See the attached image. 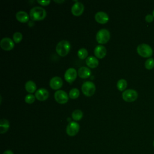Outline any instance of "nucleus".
Here are the masks:
<instances>
[{
	"mask_svg": "<svg viewBox=\"0 0 154 154\" xmlns=\"http://www.w3.org/2000/svg\"><path fill=\"white\" fill-rule=\"evenodd\" d=\"M46 11L45 8L36 6L32 8L29 11V17L32 20H42L45 18Z\"/></svg>",
	"mask_w": 154,
	"mask_h": 154,
	"instance_id": "1",
	"label": "nucleus"
},
{
	"mask_svg": "<svg viewBox=\"0 0 154 154\" xmlns=\"http://www.w3.org/2000/svg\"><path fill=\"white\" fill-rule=\"evenodd\" d=\"M71 48L70 43L67 40H61L58 43L56 46L57 53L62 57L66 56L70 51Z\"/></svg>",
	"mask_w": 154,
	"mask_h": 154,
	"instance_id": "2",
	"label": "nucleus"
},
{
	"mask_svg": "<svg viewBox=\"0 0 154 154\" xmlns=\"http://www.w3.org/2000/svg\"><path fill=\"white\" fill-rule=\"evenodd\" d=\"M138 55L144 58H150L153 54V49L150 46L146 43L140 44L137 48Z\"/></svg>",
	"mask_w": 154,
	"mask_h": 154,
	"instance_id": "3",
	"label": "nucleus"
},
{
	"mask_svg": "<svg viewBox=\"0 0 154 154\" xmlns=\"http://www.w3.org/2000/svg\"><path fill=\"white\" fill-rule=\"evenodd\" d=\"M81 90L83 94L86 96H91L96 91V87L93 82L88 81L82 84Z\"/></svg>",
	"mask_w": 154,
	"mask_h": 154,
	"instance_id": "4",
	"label": "nucleus"
},
{
	"mask_svg": "<svg viewBox=\"0 0 154 154\" xmlns=\"http://www.w3.org/2000/svg\"><path fill=\"white\" fill-rule=\"evenodd\" d=\"M96 38L100 44H105L108 42L110 38L109 31L106 29H101L96 34Z\"/></svg>",
	"mask_w": 154,
	"mask_h": 154,
	"instance_id": "5",
	"label": "nucleus"
},
{
	"mask_svg": "<svg viewBox=\"0 0 154 154\" xmlns=\"http://www.w3.org/2000/svg\"><path fill=\"white\" fill-rule=\"evenodd\" d=\"M138 97V93L137 91L134 89H128L122 93L123 99L128 102H132L135 101Z\"/></svg>",
	"mask_w": 154,
	"mask_h": 154,
	"instance_id": "6",
	"label": "nucleus"
},
{
	"mask_svg": "<svg viewBox=\"0 0 154 154\" xmlns=\"http://www.w3.org/2000/svg\"><path fill=\"white\" fill-rule=\"evenodd\" d=\"M79 130V125L76 122H70L66 127V133L69 136L76 135Z\"/></svg>",
	"mask_w": 154,
	"mask_h": 154,
	"instance_id": "7",
	"label": "nucleus"
},
{
	"mask_svg": "<svg viewBox=\"0 0 154 154\" xmlns=\"http://www.w3.org/2000/svg\"><path fill=\"white\" fill-rule=\"evenodd\" d=\"M54 97L55 100L59 103H65L69 99L67 94L64 90H57L55 91Z\"/></svg>",
	"mask_w": 154,
	"mask_h": 154,
	"instance_id": "8",
	"label": "nucleus"
},
{
	"mask_svg": "<svg viewBox=\"0 0 154 154\" xmlns=\"http://www.w3.org/2000/svg\"><path fill=\"white\" fill-rule=\"evenodd\" d=\"M0 46L2 49L5 51H10L14 48V43L10 38L4 37L0 42Z\"/></svg>",
	"mask_w": 154,
	"mask_h": 154,
	"instance_id": "9",
	"label": "nucleus"
},
{
	"mask_svg": "<svg viewBox=\"0 0 154 154\" xmlns=\"http://www.w3.org/2000/svg\"><path fill=\"white\" fill-rule=\"evenodd\" d=\"M77 76V72L74 68H69L64 73V79L69 83L73 82Z\"/></svg>",
	"mask_w": 154,
	"mask_h": 154,
	"instance_id": "10",
	"label": "nucleus"
},
{
	"mask_svg": "<svg viewBox=\"0 0 154 154\" xmlns=\"http://www.w3.org/2000/svg\"><path fill=\"white\" fill-rule=\"evenodd\" d=\"M84 5L80 2H76L71 8L72 13L76 16H80L84 11Z\"/></svg>",
	"mask_w": 154,
	"mask_h": 154,
	"instance_id": "11",
	"label": "nucleus"
},
{
	"mask_svg": "<svg viewBox=\"0 0 154 154\" xmlns=\"http://www.w3.org/2000/svg\"><path fill=\"white\" fill-rule=\"evenodd\" d=\"M35 97L40 101H44L48 98L49 92L46 88H39L35 91Z\"/></svg>",
	"mask_w": 154,
	"mask_h": 154,
	"instance_id": "12",
	"label": "nucleus"
},
{
	"mask_svg": "<svg viewBox=\"0 0 154 154\" xmlns=\"http://www.w3.org/2000/svg\"><path fill=\"white\" fill-rule=\"evenodd\" d=\"M94 19L98 23L103 24L106 23L109 20L108 15L103 11H98L95 14Z\"/></svg>",
	"mask_w": 154,
	"mask_h": 154,
	"instance_id": "13",
	"label": "nucleus"
},
{
	"mask_svg": "<svg viewBox=\"0 0 154 154\" xmlns=\"http://www.w3.org/2000/svg\"><path fill=\"white\" fill-rule=\"evenodd\" d=\"M63 85V80L59 76H54L51 78L49 81L50 87L54 90H58Z\"/></svg>",
	"mask_w": 154,
	"mask_h": 154,
	"instance_id": "14",
	"label": "nucleus"
},
{
	"mask_svg": "<svg viewBox=\"0 0 154 154\" xmlns=\"http://www.w3.org/2000/svg\"><path fill=\"white\" fill-rule=\"evenodd\" d=\"M94 53L97 58H103L106 54V49L103 45H99L94 48Z\"/></svg>",
	"mask_w": 154,
	"mask_h": 154,
	"instance_id": "15",
	"label": "nucleus"
},
{
	"mask_svg": "<svg viewBox=\"0 0 154 154\" xmlns=\"http://www.w3.org/2000/svg\"><path fill=\"white\" fill-rule=\"evenodd\" d=\"M78 76L81 78H87L91 75V70L87 67H81L78 70Z\"/></svg>",
	"mask_w": 154,
	"mask_h": 154,
	"instance_id": "16",
	"label": "nucleus"
},
{
	"mask_svg": "<svg viewBox=\"0 0 154 154\" xmlns=\"http://www.w3.org/2000/svg\"><path fill=\"white\" fill-rule=\"evenodd\" d=\"M16 17L17 20L20 22L25 23L28 21L29 16L28 13L24 11H19L16 14Z\"/></svg>",
	"mask_w": 154,
	"mask_h": 154,
	"instance_id": "17",
	"label": "nucleus"
},
{
	"mask_svg": "<svg viewBox=\"0 0 154 154\" xmlns=\"http://www.w3.org/2000/svg\"><path fill=\"white\" fill-rule=\"evenodd\" d=\"M87 65L91 68H95L99 64V61L96 57L93 56L88 57L85 60Z\"/></svg>",
	"mask_w": 154,
	"mask_h": 154,
	"instance_id": "18",
	"label": "nucleus"
},
{
	"mask_svg": "<svg viewBox=\"0 0 154 154\" xmlns=\"http://www.w3.org/2000/svg\"><path fill=\"white\" fill-rule=\"evenodd\" d=\"M10 123L8 120L5 119H2L0 122V133L4 134L9 129Z\"/></svg>",
	"mask_w": 154,
	"mask_h": 154,
	"instance_id": "19",
	"label": "nucleus"
},
{
	"mask_svg": "<svg viewBox=\"0 0 154 154\" xmlns=\"http://www.w3.org/2000/svg\"><path fill=\"white\" fill-rule=\"evenodd\" d=\"M25 88L28 93H32L34 91H35L37 87H36L35 83L34 81L29 80V81H28L27 82H26L25 85Z\"/></svg>",
	"mask_w": 154,
	"mask_h": 154,
	"instance_id": "20",
	"label": "nucleus"
},
{
	"mask_svg": "<svg viewBox=\"0 0 154 154\" xmlns=\"http://www.w3.org/2000/svg\"><path fill=\"white\" fill-rule=\"evenodd\" d=\"M83 116V113L81 110L80 109H75L73 111L72 114V119L75 121H79L80 120Z\"/></svg>",
	"mask_w": 154,
	"mask_h": 154,
	"instance_id": "21",
	"label": "nucleus"
},
{
	"mask_svg": "<svg viewBox=\"0 0 154 154\" xmlns=\"http://www.w3.org/2000/svg\"><path fill=\"white\" fill-rule=\"evenodd\" d=\"M127 87V81L125 79H120L117 82V88L119 91H124Z\"/></svg>",
	"mask_w": 154,
	"mask_h": 154,
	"instance_id": "22",
	"label": "nucleus"
},
{
	"mask_svg": "<svg viewBox=\"0 0 154 154\" xmlns=\"http://www.w3.org/2000/svg\"><path fill=\"white\" fill-rule=\"evenodd\" d=\"M79 96V91L76 88H73L71 89L69 93V96L71 99H76Z\"/></svg>",
	"mask_w": 154,
	"mask_h": 154,
	"instance_id": "23",
	"label": "nucleus"
},
{
	"mask_svg": "<svg viewBox=\"0 0 154 154\" xmlns=\"http://www.w3.org/2000/svg\"><path fill=\"white\" fill-rule=\"evenodd\" d=\"M146 69L148 70H151L154 67V59L152 58H148L144 64Z\"/></svg>",
	"mask_w": 154,
	"mask_h": 154,
	"instance_id": "24",
	"label": "nucleus"
},
{
	"mask_svg": "<svg viewBox=\"0 0 154 154\" xmlns=\"http://www.w3.org/2000/svg\"><path fill=\"white\" fill-rule=\"evenodd\" d=\"M88 51L85 48H81L78 51V56L81 59H84L87 57Z\"/></svg>",
	"mask_w": 154,
	"mask_h": 154,
	"instance_id": "25",
	"label": "nucleus"
},
{
	"mask_svg": "<svg viewBox=\"0 0 154 154\" xmlns=\"http://www.w3.org/2000/svg\"><path fill=\"white\" fill-rule=\"evenodd\" d=\"M13 38L15 43H19L22 39V34L20 32H16L13 34Z\"/></svg>",
	"mask_w": 154,
	"mask_h": 154,
	"instance_id": "26",
	"label": "nucleus"
},
{
	"mask_svg": "<svg viewBox=\"0 0 154 154\" xmlns=\"http://www.w3.org/2000/svg\"><path fill=\"white\" fill-rule=\"evenodd\" d=\"M34 100H35V96L31 94H28L26 95L25 97V101L28 103H32L34 102Z\"/></svg>",
	"mask_w": 154,
	"mask_h": 154,
	"instance_id": "27",
	"label": "nucleus"
},
{
	"mask_svg": "<svg viewBox=\"0 0 154 154\" xmlns=\"http://www.w3.org/2000/svg\"><path fill=\"white\" fill-rule=\"evenodd\" d=\"M153 19H154V17L152 14H148L145 17V20L148 22V23H150L152 22H153Z\"/></svg>",
	"mask_w": 154,
	"mask_h": 154,
	"instance_id": "28",
	"label": "nucleus"
},
{
	"mask_svg": "<svg viewBox=\"0 0 154 154\" xmlns=\"http://www.w3.org/2000/svg\"><path fill=\"white\" fill-rule=\"evenodd\" d=\"M37 1L38 4H40L42 5H44V6L49 5V3L51 2V1H49V0H48V1H39V0H37Z\"/></svg>",
	"mask_w": 154,
	"mask_h": 154,
	"instance_id": "29",
	"label": "nucleus"
},
{
	"mask_svg": "<svg viewBox=\"0 0 154 154\" xmlns=\"http://www.w3.org/2000/svg\"><path fill=\"white\" fill-rule=\"evenodd\" d=\"M2 154H13V152L10 150H7L4 151Z\"/></svg>",
	"mask_w": 154,
	"mask_h": 154,
	"instance_id": "30",
	"label": "nucleus"
},
{
	"mask_svg": "<svg viewBox=\"0 0 154 154\" xmlns=\"http://www.w3.org/2000/svg\"><path fill=\"white\" fill-rule=\"evenodd\" d=\"M54 1H55V2H57V3H61V2H64V0H61V1H57V0H54Z\"/></svg>",
	"mask_w": 154,
	"mask_h": 154,
	"instance_id": "31",
	"label": "nucleus"
},
{
	"mask_svg": "<svg viewBox=\"0 0 154 154\" xmlns=\"http://www.w3.org/2000/svg\"><path fill=\"white\" fill-rule=\"evenodd\" d=\"M152 15L153 16V17H154V10L153 11V13H152Z\"/></svg>",
	"mask_w": 154,
	"mask_h": 154,
	"instance_id": "32",
	"label": "nucleus"
},
{
	"mask_svg": "<svg viewBox=\"0 0 154 154\" xmlns=\"http://www.w3.org/2000/svg\"><path fill=\"white\" fill-rule=\"evenodd\" d=\"M153 147H154V140H153Z\"/></svg>",
	"mask_w": 154,
	"mask_h": 154,
	"instance_id": "33",
	"label": "nucleus"
}]
</instances>
